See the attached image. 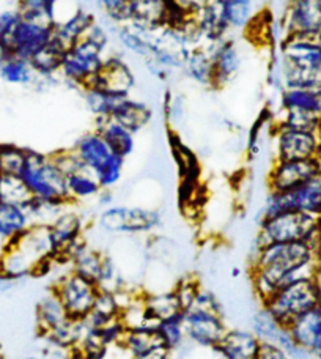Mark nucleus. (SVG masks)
I'll return each instance as SVG.
<instances>
[{
	"mask_svg": "<svg viewBox=\"0 0 321 359\" xmlns=\"http://www.w3.org/2000/svg\"><path fill=\"white\" fill-rule=\"evenodd\" d=\"M312 278H321L320 245L292 241L254 248L250 259V280L261 303H265L279 288Z\"/></svg>",
	"mask_w": 321,
	"mask_h": 359,
	"instance_id": "nucleus-1",
	"label": "nucleus"
},
{
	"mask_svg": "<svg viewBox=\"0 0 321 359\" xmlns=\"http://www.w3.org/2000/svg\"><path fill=\"white\" fill-rule=\"evenodd\" d=\"M112 41L109 24L96 18L83 38L67 49L60 67V79L81 90L88 86L98 74L106 57L112 53Z\"/></svg>",
	"mask_w": 321,
	"mask_h": 359,
	"instance_id": "nucleus-2",
	"label": "nucleus"
},
{
	"mask_svg": "<svg viewBox=\"0 0 321 359\" xmlns=\"http://www.w3.org/2000/svg\"><path fill=\"white\" fill-rule=\"evenodd\" d=\"M292 241H309L321 246V216L282 211L274 216L261 217L254 248Z\"/></svg>",
	"mask_w": 321,
	"mask_h": 359,
	"instance_id": "nucleus-3",
	"label": "nucleus"
},
{
	"mask_svg": "<svg viewBox=\"0 0 321 359\" xmlns=\"http://www.w3.org/2000/svg\"><path fill=\"white\" fill-rule=\"evenodd\" d=\"M73 150L86 169L98 180L101 189H112L120 183L126 159L115 153L98 131L82 134Z\"/></svg>",
	"mask_w": 321,
	"mask_h": 359,
	"instance_id": "nucleus-4",
	"label": "nucleus"
},
{
	"mask_svg": "<svg viewBox=\"0 0 321 359\" xmlns=\"http://www.w3.org/2000/svg\"><path fill=\"white\" fill-rule=\"evenodd\" d=\"M19 177L27 186L32 197L73 205L68 198L67 175L55 163L53 153L44 155L40 151L27 150L24 168Z\"/></svg>",
	"mask_w": 321,
	"mask_h": 359,
	"instance_id": "nucleus-5",
	"label": "nucleus"
},
{
	"mask_svg": "<svg viewBox=\"0 0 321 359\" xmlns=\"http://www.w3.org/2000/svg\"><path fill=\"white\" fill-rule=\"evenodd\" d=\"M261 306L266 307L282 325L288 326L296 317L321 306V278L292 282L279 288Z\"/></svg>",
	"mask_w": 321,
	"mask_h": 359,
	"instance_id": "nucleus-6",
	"label": "nucleus"
},
{
	"mask_svg": "<svg viewBox=\"0 0 321 359\" xmlns=\"http://www.w3.org/2000/svg\"><path fill=\"white\" fill-rule=\"evenodd\" d=\"M282 211H299L321 216V174L287 191H269L263 205L261 217H269Z\"/></svg>",
	"mask_w": 321,
	"mask_h": 359,
	"instance_id": "nucleus-7",
	"label": "nucleus"
},
{
	"mask_svg": "<svg viewBox=\"0 0 321 359\" xmlns=\"http://www.w3.org/2000/svg\"><path fill=\"white\" fill-rule=\"evenodd\" d=\"M96 222L101 232L109 235H139L156 230L163 219L155 210L111 205L101 211Z\"/></svg>",
	"mask_w": 321,
	"mask_h": 359,
	"instance_id": "nucleus-8",
	"label": "nucleus"
},
{
	"mask_svg": "<svg viewBox=\"0 0 321 359\" xmlns=\"http://www.w3.org/2000/svg\"><path fill=\"white\" fill-rule=\"evenodd\" d=\"M183 322L186 339L203 348L214 350L228 331L224 311L196 304L183 312Z\"/></svg>",
	"mask_w": 321,
	"mask_h": 359,
	"instance_id": "nucleus-9",
	"label": "nucleus"
},
{
	"mask_svg": "<svg viewBox=\"0 0 321 359\" xmlns=\"http://www.w3.org/2000/svg\"><path fill=\"white\" fill-rule=\"evenodd\" d=\"M53 292L62 301L69 318L74 322H82L92 312L95 299L100 293V287L69 269L54 285Z\"/></svg>",
	"mask_w": 321,
	"mask_h": 359,
	"instance_id": "nucleus-10",
	"label": "nucleus"
},
{
	"mask_svg": "<svg viewBox=\"0 0 321 359\" xmlns=\"http://www.w3.org/2000/svg\"><path fill=\"white\" fill-rule=\"evenodd\" d=\"M274 159H309L321 156V133L273 125Z\"/></svg>",
	"mask_w": 321,
	"mask_h": 359,
	"instance_id": "nucleus-11",
	"label": "nucleus"
},
{
	"mask_svg": "<svg viewBox=\"0 0 321 359\" xmlns=\"http://www.w3.org/2000/svg\"><path fill=\"white\" fill-rule=\"evenodd\" d=\"M278 54L282 62L306 69L321 79V32L285 36L278 46Z\"/></svg>",
	"mask_w": 321,
	"mask_h": 359,
	"instance_id": "nucleus-12",
	"label": "nucleus"
},
{
	"mask_svg": "<svg viewBox=\"0 0 321 359\" xmlns=\"http://www.w3.org/2000/svg\"><path fill=\"white\" fill-rule=\"evenodd\" d=\"M321 174V156L309 159H274L268 174L269 191H287Z\"/></svg>",
	"mask_w": 321,
	"mask_h": 359,
	"instance_id": "nucleus-13",
	"label": "nucleus"
},
{
	"mask_svg": "<svg viewBox=\"0 0 321 359\" xmlns=\"http://www.w3.org/2000/svg\"><path fill=\"white\" fill-rule=\"evenodd\" d=\"M284 38L321 32V0H287L279 18Z\"/></svg>",
	"mask_w": 321,
	"mask_h": 359,
	"instance_id": "nucleus-14",
	"label": "nucleus"
},
{
	"mask_svg": "<svg viewBox=\"0 0 321 359\" xmlns=\"http://www.w3.org/2000/svg\"><path fill=\"white\" fill-rule=\"evenodd\" d=\"M136 84V74H134L130 63L118 53H111L106 57L98 74L90 81L88 86L102 88L118 96H131Z\"/></svg>",
	"mask_w": 321,
	"mask_h": 359,
	"instance_id": "nucleus-15",
	"label": "nucleus"
},
{
	"mask_svg": "<svg viewBox=\"0 0 321 359\" xmlns=\"http://www.w3.org/2000/svg\"><path fill=\"white\" fill-rule=\"evenodd\" d=\"M53 24L30 21V19L22 18L15 32H13L5 55H18L22 57V59L30 60L38 50H41L50 40H53Z\"/></svg>",
	"mask_w": 321,
	"mask_h": 359,
	"instance_id": "nucleus-16",
	"label": "nucleus"
},
{
	"mask_svg": "<svg viewBox=\"0 0 321 359\" xmlns=\"http://www.w3.org/2000/svg\"><path fill=\"white\" fill-rule=\"evenodd\" d=\"M214 69V88L227 86L236 78L243 65V55L238 44L232 36L226 38L216 44L207 46Z\"/></svg>",
	"mask_w": 321,
	"mask_h": 359,
	"instance_id": "nucleus-17",
	"label": "nucleus"
},
{
	"mask_svg": "<svg viewBox=\"0 0 321 359\" xmlns=\"http://www.w3.org/2000/svg\"><path fill=\"white\" fill-rule=\"evenodd\" d=\"M46 229L55 257H60L69 246L86 236L83 235V232H86L83 219L76 211H71L69 208L63 211L54 222L46 226Z\"/></svg>",
	"mask_w": 321,
	"mask_h": 359,
	"instance_id": "nucleus-18",
	"label": "nucleus"
},
{
	"mask_svg": "<svg viewBox=\"0 0 321 359\" xmlns=\"http://www.w3.org/2000/svg\"><path fill=\"white\" fill-rule=\"evenodd\" d=\"M287 328L299 347L310 351L313 359H321V306L296 317Z\"/></svg>",
	"mask_w": 321,
	"mask_h": 359,
	"instance_id": "nucleus-19",
	"label": "nucleus"
},
{
	"mask_svg": "<svg viewBox=\"0 0 321 359\" xmlns=\"http://www.w3.org/2000/svg\"><path fill=\"white\" fill-rule=\"evenodd\" d=\"M261 345L250 330H228L213 351L217 359H257Z\"/></svg>",
	"mask_w": 321,
	"mask_h": 359,
	"instance_id": "nucleus-20",
	"label": "nucleus"
},
{
	"mask_svg": "<svg viewBox=\"0 0 321 359\" xmlns=\"http://www.w3.org/2000/svg\"><path fill=\"white\" fill-rule=\"evenodd\" d=\"M197 27L200 30L203 46L216 44L230 36L226 15H224L222 0H211L205 8L196 16Z\"/></svg>",
	"mask_w": 321,
	"mask_h": 359,
	"instance_id": "nucleus-21",
	"label": "nucleus"
},
{
	"mask_svg": "<svg viewBox=\"0 0 321 359\" xmlns=\"http://www.w3.org/2000/svg\"><path fill=\"white\" fill-rule=\"evenodd\" d=\"M170 0H131L130 22L145 30L165 27Z\"/></svg>",
	"mask_w": 321,
	"mask_h": 359,
	"instance_id": "nucleus-22",
	"label": "nucleus"
},
{
	"mask_svg": "<svg viewBox=\"0 0 321 359\" xmlns=\"http://www.w3.org/2000/svg\"><path fill=\"white\" fill-rule=\"evenodd\" d=\"M151 117V107L144 101L134 100L132 96H125V98H121L111 115L112 120L117 121L121 126H125L126 130H130L134 134L144 130V128L150 123Z\"/></svg>",
	"mask_w": 321,
	"mask_h": 359,
	"instance_id": "nucleus-23",
	"label": "nucleus"
},
{
	"mask_svg": "<svg viewBox=\"0 0 321 359\" xmlns=\"http://www.w3.org/2000/svg\"><path fill=\"white\" fill-rule=\"evenodd\" d=\"M182 73L197 86L214 88L213 60L208 48L197 46L189 49L184 55Z\"/></svg>",
	"mask_w": 321,
	"mask_h": 359,
	"instance_id": "nucleus-24",
	"label": "nucleus"
},
{
	"mask_svg": "<svg viewBox=\"0 0 321 359\" xmlns=\"http://www.w3.org/2000/svg\"><path fill=\"white\" fill-rule=\"evenodd\" d=\"M96 18L98 16H96L93 10L81 6L65 22L55 25L53 38L55 41H59L65 49L71 48L74 43H78L87 34L88 29L92 27V24L96 21Z\"/></svg>",
	"mask_w": 321,
	"mask_h": 359,
	"instance_id": "nucleus-25",
	"label": "nucleus"
},
{
	"mask_svg": "<svg viewBox=\"0 0 321 359\" xmlns=\"http://www.w3.org/2000/svg\"><path fill=\"white\" fill-rule=\"evenodd\" d=\"M34 227L25 207L2 203L0 207V243L8 245Z\"/></svg>",
	"mask_w": 321,
	"mask_h": 359,
	"instance_id": "nucleus-26",
	"label": "nucleus"
},
{
	"mask_svg": "<svg viewBox=\"0 0 321 359\" xmlns=\"http://www.w3.org/2000/svg\"><path fill=\"white\" fill-rule=\"evenodd\" d=\"M65 53L67 49L63 48L59 41H55L54 38L41 50H38V53L30 59L32 67H34L38 78L62 81L60 67Z\"/></svg>",
	"mask_w": 321,
	"mask_h": 359,
	"instance_id": "nucleus-27",
	"label": "nucleus"
},
{
	"mask_svg": "<svg viewBox=\"0 0 321 359\" xmlns=\"http://www.w3.org/2000/svg\"><path fill=\"white\" fill-rule=\"evenodd\" d=\"M0 79L10 86L35 87L38 76L30 60L18 55H0Z\"/></svg>",
	"mask_w": 321,
	"mask_h": 359,
	"instance_id": "nucleus-28",
	"label": "nucleus"
},
{
	"mask_svg": "<svg viewBox=\"0 0 321 359\" xmlns=\"http://www.w3.org/2000/svg\"><path fill=\"white\" fill-rule=\"evenodd\" d=\"M69 322H73V320L69 318L67 309L54 292L40 301V304L36 307V325L43 336L62 328Z\"/></svg>",
	"mask_w": 321,
	"mask_h": 359,
	"instance_id": "nucleus-29",
	"label": "nucleus"
},
{
	"mask_svg": "<svg viewBox=\"0 0 321 359\" xmlns=\"http://www.w3.org/2000/svg\"><path fill=\"white\" fill-rule=\"evenodd\" d=\"M95 131H98L114 151L125 159L136 149V134L112 118L95 120Z\"/></svg>",
	"mask_w": 321,
	"mask_h": 359,
	"instance_id": "nucleus-30",
	"label": "nucleus"
},
{
	"mask_svg": "<svg viewBox=\"0 0 321 359\" xmlns=\"http://www.w3.org/2000/svg\"><path fill=\"white\" fill-rule=\"evenodd\" d=\"M279 109L284 112L321 115V93L306 88H284L279 93Z\"/></svg>",
	"mask_w": 321,
	"mask_h": 359,
	"instance_id": "nucleus-31",
	"label": "nucleus"
},
{
	"mask_svg": "<svg viewBox=\"0 0 321 359\" xmlns=\"http://www.w3.org/2000/svg\"><path fill=\"white\" fill-rule=\"evenodd\" d=\"M128 353V358L140 359L159 347H164L156 330H132L125 331L118 342Z\"/></svg>",
	"mask_w": 321,
	"mask_h": 359,
	"instance_id": "nucleus-32",
	"label": "nucleus"
},
{
	"mask_svg": "<svg viewBox=\"0 0 321 359\" xmlns=\"http://www.w3.org/2000/svg\"><path fill=\"white\" fill-rule=\"evenodd\" d=\"M67 191L71 203L96 198L102 191L98 180L86 168L67 175Z\"/></svg>",
	"mask_w": 321,
	"mask_h": 359,
	"instance_id": "nucleus-33",
	"label": "nucleus"
},
{
	"mask_svg": "<svg viewBox=\"0 0 321 359\" xmlns=\"http://www.w3.org/2000/svg\"><path fill=\"white\" fill-rule=\"evenodd\" d=\"M144 303L146 311L155 322H164L167 318L182 316L184 312L183 307L179 306V301L173 290L163 293H151L144 294Z\"/></svg>",
	"mask_w": 321,
	"mask_h": 359,
	"instance_id": "nucleus-34",
	"label": "nucleus"
},
{
	"mask_svg": "<svg viewBox=\"0 0 321 359\" xmlns=\"http://www.w3.org/2000/svg\"><path fill=\"white\" fill-rule=\"evenodd\" d=\"M83 100H86V104L88 111L92 112L95 120H106L111 118L117 102L125 98V96H118L114 93H109L106 90L98 88V87H83L82 88Z\"/></svg>",
	"mask_w": 321,
	"mask_h": 359,
	"instance_id": "nucleus-35",
	"label": "nucleus"
},
{
	"mask_svg": "<svg viewBox=\"0 0 321 359\" xmlns=\"http://www.w3.org/2000/svg\"><path fill=\"white\" fill-rule=\"evenodd\" d=\"M287 326L282 325L278 318H275L266 307L261 306V309L255 313L252 318V326L250 331L260 339L261 344L275 345L279 337Z\"/></svg>",
	"mask_w": 321,
	"mask_h": 359,
	"instance_id": "nucleus-36",
	"label": "nucleus"
},
{
	"mask_svg": "<svg viewBox=\"0 0 321 359\" xmlns=\"http://www.w3.org/2000/svg\"><path fill=\"white\" fill-rule=\"evenodd\" d=\"M222 2L230 32L247 30L257 16L254 2H240V0H222Z\"/></svg>",
	"mask_w": 321,
	"mask_h": 359,
	"instance_id": "nucleus-37",
	"label": "nucleus"
},
{
	"mask_svg": "<svg viewBox=\"0 0 321 359\" xmlns=\"http://www.w3.org/2000/svg\"><path fill=\"white\" fill-rule=\"evenodd\" d=\"M0 201L24 207L32 201V194L19 175H2L0 177Z\"/></svg>",
	"mask_w": 321,
	"mask_h": 359,
	"instance_id": "nucleus-38",
	"label": "nucleus"
},
{
	"mask_svg": "<svg viewBox=\"0 0 321 359\" xmlns=\"http://www.w3.org/2000/svg\"><path fill=\"white\" fill-rule=\"evenodd\" d=\"M158 334L163 341L164 347L170 351L183 347V344L188 341L186 339V331H184V322H183V313L182 316L167 318L164 322H159L158 325Z\"/></svg>",
	"mask_w": 321,
	"mask_h": 359,
	"instance_id": "nucleus-39",
	"label": "nucleus"
},
{
	"mask_svg": "<svg viewBox=\"0 0 321 359\" xmlns=\"http://www.w3.org/2000/svg\"><path fill=\"white\" fill-rule=\"evenodd\" d=\"M279 117L274 120L275 126L294 128V130L321 133V115L304 112H284L279 111Z\"/></svg>",
	"mask_w": 321,
	"mask_h": 359,
	"instance_id": "nucleus-40",
	"label": "nucleus"
},
{
	"mask_svg": "<svg viewBox=\"0 0 321 359\" xmlns=\"http://www.w3.org/2000/svg\"><path fill=\"white\" fill-rule=\"evenodd\" d=\"M27 150L11 144H0V174L21 175Z\"/></svg>",
	"mask_w": 321,
	"mask_h": 359,
	"instance_id": "nucleus-41",
	"label": "nucleus"
},
{
	"mask_svg": "<svg viewBox=\"0 0 321 359\" xmlns=\"http://www.w3.org/2000/svg\"><path fill=\"white\" fill-rule=\"evenodd\" d=\"M130 5L131 0H100L98 11L104 21L120 25L130 22Z\"/></svg>",
	"mask_w": 321,
	"mask_h": 359,
	"instance_id": "nucleus-42",
	"label": "nucleus"
},
{
	"mask_svg": "<svg viewBox=\"0 0 321 359\" xmlns=\"http://www.w3.org/2000/svg\"><path fill=\"white\" fill-rule=\"evenodd\" d=\"M21 19L22 16L18 8L5 10L0 13V55L6 54L10 38L18 27V24L21 22Z\"/></svg>",
	"mask_w": 321,
	"mask_h": 359,
	"instance_id": "nucleus-43",
	"label": "nucleus"
},
{
	"mask_svg": "<svg viewBox=\"0 0 321 359\" xmlns=\"http://www.w3.org/2000/svg\"><path fill=\"white\" fill-rule=\"evenodd\" d=\"M200 288H202L200 284H198V282L192 278H184L182 282H178V284L175 285L173 292H175L177 298L179 301V306L183 307V311L189 309V307L194 304L196 297Z\"/></svg>",
	"mask_w": 321,
	"mask_h": 359,
	"instance_id": "nucleus-44",
	"label": "nucleus"
},
{
	"mask_svg": "<svg viewBox=\"0 0 321 359\" xmlns=\"http://www.w3.org/2000/svg\"><path fill=\"white\" fill-rule=\"evenodd\" d=\"M164 111L169 123L172 126H177L178 123H182L186 115L184 100L175 93H167L164 101Z\"/></svg>",
	"mask_w": 321,
	"mask_h": 359,
	"instance_id": "nucleus-45",
	"label": "nucleus"
},
{
	"mask_svg": "<svg viewBox=\"0 0 321 359\" xmlns=\"http://www.w3.org/2000/svg\"><path fill=\"white\" fill-rule=\"evenodd\" d=\"M172 2L175 4L184 15H188L189 18H196L211 0H172Z\"/></svg>",
	"mask_w": 321,
	"mask_h": 359,
	"instance_id": "nucleus-46",
	"label": "nucleus"
},
{
	"mask_svg": "<svg viewBox=\"0 0 321 359\" xmlns=\"http://www.w3.org/2000/svg\"><path fill=\"white\" fill-rule=\"evenodd\" d=\"M257 359H290L287 356V353L284 350H280L279 347H275V345H268V344H263L261 345V350Z\"/></svg>",
	"mask_w": 321,
	"mask_h": 359,
	"instance_id": "nucleus-47",
	"label": "nucleus"
},
{
	"mask_svg": "<svg viewBox=\"0 0 321 359\" xmlns=\"http://www.w3.org/2000/svg\"><path fill=\"white\" fill-rule=\"evenodd\" d=\"M11 287H13V280L6 279L4 274H0V294L5 293L6 290H10Z\"/></svg>",
	"mask_w": 321,
	"mask_h": 359,
	"instance_id": "nucleus-48",
	"label": "nucleus"
},
{
	"mask_svg": "<svg viewBox=\"0 0 321 359\" xmlns=\"http://www.w3.org/2000/svg\"><path fill=\"white\" fill-rule=\"evenodd\" d=\"M24 359H43L41 356H35V355H32V356H25Z\"/></svg>",
	"mask_w": 321,
	"mask_h": 359,
	"instance_id": "nucleus-49",
	"label": "nucleus"
},
{
	"mask_svg": "<svg viewBox=\"0 0 321 359\" xmlns=\"http://www.w3.org/2000/svg\"><path fill=\"white\" fill-rule=\"evenodd\" d=\"M240 2H254V0H240Z\"/></svg>",
	"mask_w": 321,
	"mask_h": 359,
	"instance_id": "nucleus-50",
	"label": "nucleus"
},
{
	"mask_svg": "<svg viewBox=\"0 0 321 359\" xmlns=\"http://www.w3.org/2000/svg\"><path fill=\"white\" fill-rule=\"evenodd\" d=\"M2 203H4V202H2V201H0V207H2Z\"/></svg>",
	"mask_w": 321,
	"mask_h": 359,
	"instance_id": "nucleus-51",
	"label": "nucleus"
},
{
	"mask_svg": "<svg viewBox=\"0 0 321 359\" xmlns=\"http://www.w3.org/2000/svg\"><path fill=\"white\" fill-rule=\"evenodd\" d=\"M18 2H19V0H18Z\"/></svg>",
	"mask_w": 321,
	"mask_h": 359,
	"instance_id": "nucleus-52",
	"label": "nucleus"
}]
</instances>
